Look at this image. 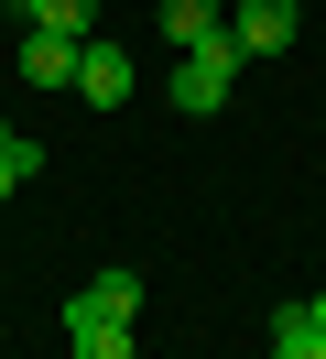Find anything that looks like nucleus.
Here are the masks:
<instances>
[{"label":"nucleus","mask_w":326,"mask_h":359,"mask_svg":"<svg viewBox=\"0 0 326 359\" xmlns=\"http://www.w3.org/2000/svg\"><path fill=\"white\" fill-rule=\"evenodd\" d=\"M33 163H43V153H33V142H22V131H11V142H0V207H11V185H22V175H33Z\"/></svg>","instance_id":"nucleus-10"},{"label":"nucleus","mask_w":326,"mask_h":359,"mask_svg":"<svg viewBox=\"0 0 326 359\" xmlns=\"http://www.w3.org/2000/svg\"><path fill=\"white\" fill-rule=\"evenodd\" d=\"M272 359H326V327H315V305H272Z\"/></svg>","instance_id":"nucleus-9"},{"label":"nucleus","mask_w":326,"mask_h":359,"mask_svg":"<svg viewBox=\"0 0 326 359\" xmlns=\"http://www.w3.org/2000/svg\"><path fill=\"white\" fill-rule=\"evenodd\" d=\"M65 348L76 359H142V337H130V316H65Z\"/></svg>","instance_id":"nucleus-6"},{"label":"nucleus","mask_w":326,"mask_h":359,"mask_svg":"<svg viewBox=\"0 0 326 359\" xmlns=\"http://www.w3.org/2000/svg\"><path fill=\"white\" fill-rule=\"evenodd\" d=\"M152 22H163V44L185 55V44H207V33L229 22V11H217V0H152Z\"/></svg>","instance_id":"nucleus-7"},{"label":"nucleus","mask_w":326,"mask_h":359,"mask_svg":"<svg viewBox=\"0 0 326 359\" xmlns=\"http://www.w3.org/2000/svg\"><path fill=\"white\" fill-rule=\"evenodd\" d=\"M65 316H142V272H130V262H109V272H87V283L65 294Z\"/></svg>","instance_id":"nucleus-3"},{"label":"nucleus","mask_w":326,"mask_h":359,"mask_svg":"<svg viewBox=\"0 0 326 359\" xmlns=\"http://www.w3.org/2000/svg\"><path fill=\"white\" fill-rule=\"evenodd\" d=\"M11 11H22V33H76V44L98 33V0H11Z\"/></svg>","instance_id":"nucleus-8"},{"label":"nucleus","mask_w":326,"mask_h":359,"mask_svg":"<svg viewBox=\"0 0 326 359\" xmlns=\"http://www.w3.org/2000/svg\"><path fill=\"white\" fill-rule=\"evenodd\" d=\"M229 33H239V55H283L294 44V0H239Z\"/></svg>","instance_id":"nucleus-4"},{"label":"nucleus","mask_w":326,"mask_h":359,"mask_svg":"<svg viewBox=\"0 0 326 359\" xmlns=\"http://www.w3.org/2000/svg\"><path fill=\"white\" fill-rule=\"evenodd\" d=\"M130 88H142V55H130V44H98V33H87V55H76V98H87V109H120Z\"/></svg>","instance_id":"nucleus-2"},{"label":"nucleus","mask_w":326,"mask_h":359,"mask_svg":"<svg viewBox=\"0 0 326 359\" xmlns=\"http://www.w3.org/2000/svg\"><path fill=\"white\" fill-rule=\"evenodd\" d=\"M76 33H22V76H33V88H76Z\"/></svg>","instance_id":"nucleus-5"},{"label":"nucleus","mask_w":326,"mask_h":359,"mask_svg":"<svg viewBox=\"0 0 326 359\" xmlns=\"http://www.w3.org/2000/svg\"><path fill=\"white\" fill-rule=\"evenodd\" d=\"M229 76H239V33L217 22L207 44H185V55H174V109H196V120H207L217 98H229Z\"/></svg>","instance_id":"nucleus-1"},{"label":"nucleus","mask_w":326,"mask_h":359,"mask_svg":"<svg viewBox=\"0 0 326 359\" xmlns=\"http://www.w3.org/2000/svg\"><path fill=\"white\" fill-rule=\"evenodd\" d=\"M0 142H11V120H0Z\"/></svg>","instance_id":"nucleus-12"},{"label":"nucleus","mask_w":326,"mask_h":359,"mask_svg":"<svg viewBox=\"0 0 326 359\" xmlns=\"http://www.w3.org/2000/svg\"><path fill=\"white\" fill-rule=\"evenodd\" d=\"M304 305H315V327H326V294H304Z\"/></svg>","instance_id":"nucleus-11"}]
</instances>
